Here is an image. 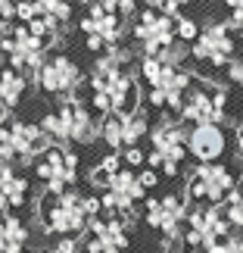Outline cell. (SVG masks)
Segmentation results:
<instances>
[{"mask_svg":"<svg viewBox=\"0 0 243 253\" xmlns=\"http://www.w3.org/2000/svg\"><path fill=\"white\" fill-rule=\"evenodd\" d=\"M97 216H103L100 197L78 194L75 188L41 197V219L47 235H81L84 228H91Z\"/></svg>","mask_w":243,"mask_h":253,"instance_id":"6da1fadb","label":"cell"},{"mask_svg":"<svg viewBox=\"0 0 243 253\" xmlns=\"http://www.w3.org/2000/svg\"><path fill=\"white\" fill-rule=\"evenodd\" d=\"M47 134V141L53 147H66V144H94L100 138V122L94 119V113L84 106V100L69 97L56 110H50L37 122Z\"/></svg>","mask_w":243,"mask_h":253,"instance_id":"7a4b0ae2","label":"cell"},{"mask_svg":"<svg viewBox=\"0 0 243 253\" xmlns=\"http://www.w3.org/2000/svg\"><path fill=\"white\" fill-rule=\"evenodd\" d=\"M187 134L190 128H184L181 119H169V116L159 125H153L150 131L153 153L147 157V166L169 175V178H178L184 160H187Z\"/></svg>","mask_w":243,"mask_h":253,"instance_id":"3957f363","label":"cell"},{"mask_svg":"<svg viewBox=\"0 0 243 253\" xmlns=\"http://www.w3.org/2000/svg\"><path fill=\"white\" fill-rule=\"evenodd\" d=\"M50 150V141L41 125L22 122V119H0V163L13 166V163H32L41 160Z\"/></svg>","mask_w":243,"mask_h":253,"instance_id":"277c9868","label":"cell"},{"mask_svg":"<svg viewBox=\"0 0 243 253\" xmlns=\"http://www.w3.org/2000/svg\"><path fill=\"white\" fill-rule=\"evenodd\" d=\"M243 169H234L228 163H209V166H197L187 178V197L206 207H225L228 197L240 188Z\"/></svg>","mask_w":243,"mask_h":253,"instance_id":"5b68a950","label":"cell"},{"mask_svg":"<svg viewBox=\"0 0 243 253\" xmlns=\"http://www.w3.org/2000/svg\"><path fill=\"white\" fill-rule=\"evenodd\" d=\"M0 53L6 56V66L22 75H32V79H37L47 63V56H50V50H47L44 41H37V38L28 32V25H9L0 32Z\"/></svg>","mask_w":243,"mask_h":253,"instance_id":"8992f818","label":"cell"},{"mask_svg":"<svg viewBox=\"0 0 243 253\" xmlns=\"http://www.w3.org/2000/svg\"><path fill=\"white\" fill-rule=\"evenodd\" d=\"M81 32L87 38L91 50H109L119 47L122 35H125V16L119 3H91L87 13L81 16Z\"/></svg>","mask_w":243,"mask_h":253,"instance_id":"52a82bcc","label":"cell"},{"mask_svg":"<svg viewBox=\"0 0 243 253\" xmlns=\"http://www.w3.org/2000/svg\"><path fill=\"white\" fill-rule=\"evenodd\" d=\"M234 56H237V35L231 32L228 19L225 22H209L200 32L197 44L190 47V60L209 66V69H228Z\"/></svg>","mask_w":243,"mask_h":253,"instance_id":"ba28073f","label":"cell"},{"mask_svg":"<svg viewBox=\"0 0 243 253\" xmlns=\"http://www.w3.org/2000/svg\"><path fill=\"white\" fill-rule=\"evenodd\" d=\"M231 222L225 216V207H206V203H200V207L190 210L187 216V231H184V244L187 247H215V244H225L231 238Z\"/></svg>","mask_w":243,"mask_h":253,"instance_id":"9c48e42d","label":"cell"},{"mask_svg":"<svg viewBox=\"0 0 243 253\" xmlns=\"http://www.w3.org/2000/svg\"><path fill=\"white\" fill-rule=\"evenodd\" d=\"M187 200H184V194H162V197H147V212H143V219H147V225L153 231H159L165 244L174 247V241L184 238L181 228L187 225Z\"/></svg>","mask_w":243,"mask_h":253,"instance_id":"30bf717a","label":"cell"},{"mask_svg":"<svg viewBox=\"0 0 243 253\" xmlns=\"http://www.w3.org/2000/svg\"><path fill=\"white\" fill-rule=\"evenodd\" d=\"M131 35L140 47V56H159L165 47H172L178 41V35H174V19L159 13V9H153L150 3L138 13V19H134V25H131Z\"/></svg>","mask_w":243,"mask_h":253,"instance_id":"8fae6325","label":"cell"},{"mask_svg":"<svg viewBox=\"0 0 243 253\" xmlns=\"http://www.w3.org/2000/svg\"><path fill=\"white\" fill-rule=\"evenodd\" d=\"M35 175L44 181L47 194L72 191L75 178H78V157H75L72 150H66V147H50L35 163Z\"/></svg>","mask_w":243,"mask_h":253,"instance_id":"7c38bea8","label":"cell"},{"mask_svg":"<svg viewBox=\"0 0 243 253\" xmlns=\"http://www.w3.org/2000/svg\"><path fill=\"white\" fill-rule=\"evenodd\" d=\"M138 79L131 72L112 79L109 84L94 87L91 94V106L100 113V119L106 116H119V113H138Z\"/></svg>","mask_w":243,"mask_h":253,"instance_id":"4fadbf2b","label":"cell"},{"mask_svg":"<svg viewBox=\"0 0 243 253\" xmlns=\"http://www.w3.org/2000/svg\"><path fill=\"white\" fill-rule=\"evenodd\" d=\"M153 128H150V119L147 113H119V116H106L100 119V138L112 147V153L119 150H128V147H138L140 138H147Z\"/></svg>","mask_w":243,"mask_h":253,"instance_id":"5bb4252c","label":"cell"},{"mask_svg":"<svg viewBox=\"0 0 243 253\" xmlns=\"http://www.w3.org/2000/svg\"><path fill=\"white\" fill-rule=\"evenodd\" d=\"M37 87L47 94H63L66 100L69 97H75V91L81 87L84 82V72H81V66L72 60V56H66V53H50L47 56V63H44V69L41 75H37Z\"/></svg>","mask_w":243,"mask_h":253,"instance_id":"9a60e30c","label":"cell"},{"mask_svg":"<svg viewBox=\"0 0 243 253\" xmlns=\"http://www.w3.org/2000/svg\"><path fill=\"white\" fill-rule=\"evenodd\" d=\"M193 75L190 69H174V66H165L162 69V79L147 87V103L153 106V110H169L178 116L181 113V103H184V97H187L190 91V84H193Z\"/></svg>","mask_w":243,"mask_h":253,"instance_id":"2e32d148","label":"cell"},{"mask_svg":"<svg viewBox=\"0 0 243 253\" xmlns=\"http://www.w3.org/2000/svg\"><path fill=\"white\" fill-rule=\"evenodd\" d=\"M128 225H134V222L115 219V216H97L91 222V238L84 244V253H125L131 241Z\"/></svg>","mask_w":243,"mask_h":253,"instance_id":"e0dca14e","label":"cell"},{"mask_svg":"<svg viewBox=\"0 0 243 253\" xmlns=\"http://www.w3.org/2000/svg\"><path fill=\"white\" fill-rule=\"evenodd\" d=\"M228 147H231V141H228V131L221 125H193L190 134H187V153L200 166L221 163Z\"/></svg>","mask_w":243,"mask_h":253,"instance_id":"ac0fdd59","label":"cell"},{"mask_svg":"<svg viewBox=\"0 0 243 253\" xmlns=\"http://www.w3.org/2000/svg\"><path fill=\"white\" fill-rule=\"evenodd\" d=\"M28 197V181L13 166L0 163V212H13Z\"/></svg>","mask_w":243,"mask_h":253,"instance_id":"d6986e66","label":"cell"},{"mask_svg":"<svg viewBox=\"0 0 243 253\" xmlns=\"http://www.w3.org/2000/svg\"><path fill=\"white\" fill-rule=\"evenodd\" d=\"M25 87H28V79L22 72L9 69V66H0V119H6V116L19 106Z\"/></svg>","mask_w":243,"mask_h":253,"instance_id":"ffe728a7","label":"cell"},{"mask_svg":"<svg viewBox=\"0 0 243 253\" xmlns=\"http://www.w3.org/2000/svg\"><path fill=\"white\" fill-rule=\"evenodd\" d=\"M28 244V225L13 212L0 216V253H22Z\"/></svg>","mask_w":243,"mask_h":253,"instance_id":"44dd1931","label":"cell"},{"mask_svg":"<svg viewBox=\"0 0 243 253\" xmlns=\"http://www.w3.org/2000/svg\"><path fill=\"white\" fill-rule=\"evenodd\" d=\"M125 169V163H122V153H109V157H103L100 160V166L94 169V175H91V181L97 184V188H106L115 175H119Z\"/></svg>","mask_w":243,"mask_h":253,"instance_id":"7402d4cb","label":"cell"},{"mask_svg":"<svg viewBox=\"0 0 243 253\" xmlns=\"http://www.w3.org/2000/svg\"><path fill=\"white\" fill-rule=\"evenodd\" d=\"M200 22L193 16H181V19H174V35H178V41H184V44H197V38H200Z\"/></svg>","mask_w":243,"mask_h":253,"instance_id":"603a6c76","label":"cell"},{"mask_svg":"<svg viewBox=\"0 0 243 253\" xmlns=\"http://www.w3.org/2000/svg\"><path fill=\"white\" fill-rule=\"evenodd\" d=\"M225 216H228V222H231V228H234V231H243V188H237L228 197Z\"/></svg>","mask_w":243,"mask_h":253,"instance_id":"cb8c5ba5","label":"cell"},{"mask_svg":"<svg viewBox=\"0 0 243 253\" xmlns=\"http://www.w3.org/2000/svg\"><path fill=\"white\" fill-rule=\"evenodd\" d=\"M122 163H125V169L143 166V163H147V153H143L140 147H128V150H122Z\"/></svg>","mask_w":243,"mask_h":253,"instance_id":"d4e9b609","label":"cell"},{"mask_svg":"<svg viewBox=\"0 0 243 253\" xmlns=\"http://www.w3.org/2000/svg\"><path fill=\"white\" fill-rule=\"evenodd\" d=\"M228 82L234 84V87H240V91H243V53L231 60V66H228Z\"/></svg>","mask_w":243,"mask_h":253,"instance_id":"484cf974","label":"cell"},{"mask_svg":"<svg viewBox=\"0 0 243 253\" xmlns=\"http://www.w3.org/2000/svg\"><path fill=\"white\" fill-rule=\"evenodd\" d=\"M13 19H16V3H6V0H0V32L13 25Z\"/></svg>","mask_w":243,"mask_h":253,"instance_id":"4316f807","label":"cell"},{"mask_svg":"<svg viewBox=\"0 0 243 253\" xmlns=\"http://www.w3.org/2000/svg\"><path fill=\"white\" fill-rule=\"evenodd\" d=\"M50 253H84V247H81V241H75V238H63Z\"/></svg>","mask_w":243,"mask_h":253,"instance_id":"83f0119b","label":"cell"},{"mask_svg":"<svg viewBox=\"0 0 243 253\" xmlns=\"http://www.w3.org/2000/svg\"><path fill=\"white\" fill-rule=\"evenodd\" d=\"M138 178H140V184H143V191H150V188H156V184H159V172L147 166V169L138 175Z\"/></svg>","mask_w":243,"mask_h":253,"instance_id":"f1b7e54d","label":"cell"},{"mask_svg":"<svg viewBox=\"0 0 243 253\" xmlns=\"http://www.w3.org/2000/svg\"><path fill=\"white\" fill-rule=\"evenodd\" d=\"M234 157H237V163L243 166V122L234 128Z\"/></svg>","mask_w":243,"mask_h":253,"instance_id":"f546056e","label":"cell"},{"mask_svg":"<svg viewBox=\"0 0 243 253\" xmlns=\"http://www.w3.org/2000/svg\"><path fill=\"white\" fill-rule=\"evenodd\" d=\"M203 253H231L228 244H215V247H209V250H203Z\"/></svg>","mask_w":243,"mask_h":253,"instance_id":"4dcf8cb0","label":"cell"},{"mask_svg":"<svg viewBox=\"0 0 243 253\" xmlns=\"http://www.w3.org/2000/svg\"><path fill=\"white\" fill-rule=\"evenodd\" d=\"M165 253H184L181 247H165Z\"/></svg>","mask_w":243,"mask_h":253,"instance_id":"1f68e13d","label":"cell"}]
</instances>
